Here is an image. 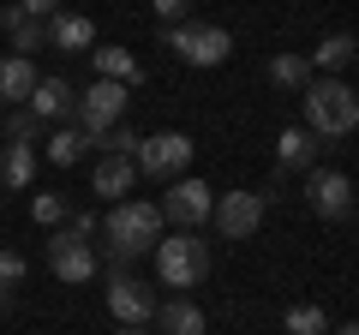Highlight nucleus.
I'll return each mask as SVG.
<instances>
[{
	"mask_svg": "<svg viewBox=\"0 0 359 335\" xmlns=\"http://www.w3.org/2000/svg\"><path fill=\"white\" fill-rule=\"evenodd\" d=\"M299 102H306V132L311 138H347L359 126V96L341 78H311L306 90H299Z\"/></svg>",
	"mask_w": 359,
	"mask_h": 335,
	"instance_id": "f257e3e1",
	"label": "nucleus"
},
{
	"mask_svg": "<svg viewBox=\"0 0 359 335\" xmlns=\"http://www.w3.org/2000/svg\"><path fill=\"white\" fill-rule=\"evenodd\" d=\"M156 275H162V287H198L210 275V240H198V228L156 240Z\"/></svg>",
	"mask_w": 359,
	"mask_h": 335,
	"instance_id": "f03ea898",
	"label": "nucleus"
},
{
	"mask_svg": "<svg viewBox=\"0 0 359 335\" xmlns=\"http://www.w3.org/2000/svg\"><path fill=\"white\" fill-rule=\"evenodd\" d=\"M162 240V210L156 204H114L108 210V258L126 264L138 252H156Z\"/></svg>",
	"mask_w": 359,
	"mask_h": 335,
	"instance_id": "7ed1b4c3",
	"label": "nucleus"
},
{
	"mask_svg": "<svg viewBox=\"0 0 359 335\" xmlns=\"http://www.w3.org/2000/svg\"><path fill=\"white\" fill-rule=\"evenodd\" d=\"M168 48L186 66H222L233 54V36L222 25H168Z\"/></svg>",
	"mask_w": 359,
	"mask_h": 335,
	"instance_id": "20e7f679",
	"label": "nucleus"
},
{
	"mask_svg": "<svg viewBox=\"0 0 359 335\" xmlns=\"http://www.w3.org/2000/svg\"><path fill=\"white\" fill-rule=\"evenodd\" d=\"M138 174H150V180H180L186 174V162H192V138L186 132H156V138H138Z\"/></svg>",
	"mask_w": 359,
	"mask_h": 335,
	"instance_id": "39448f33",
	"label": "nucleus"
},
{
	"mask_svg": "<svg viewBox=\"0 0 359 335\" xmlns=\"http://www.w3.org/2000/svg\"><path fill=\"white\" fill-rule=\"evenodd\" d=\"M132 108V90L126 84H114V78H96L84 96H78V132H102V126H120V114Z\"/></svg>",
	"mask_w": 359,
	"mask_h": 335,
	"instance_id": "423d86ee",
	"label": "nucleus"
},
{
	"mask_svg": "<svg viewBox=\"0 0 359 335\" xmlns=\"http://www.w3.org/2000/svg\"><path fill=\"white\" fill-rule=\"evenodd\" d=\"M210 210H216V192H210L204 180H192V174L168 180V198H162V221H174V228H198V221H210Z\"/></svg>",
	"mask_w": 359,
	"mask_h": 335,
	"instance_id": "0eeeda50",
	"label": "nucleus"
},
{
	"mask_svg": "<svg viewBox=\"0 0 359 335\" xmlns=\"http://www.w3.org/2000/svg\"><path fill=\"white\" fill-rule=\"evenodd\" d=\"M48 270L60 275V282H90L96 275V252H90V240L84 233H72V228H54V240H48Z\"/></svg>",
	"mask_w": 359,
	"mask_h": 335,
	"instance_id": "6e6552de",
	"label": "nucleus"
},
{
	"mask_svg": "<svg viewBox=\"0 0 359 335\" xmlns=\"http://www.w3.org/2000/svg\"><path fill=\"white\" fill-rule=\"evenodd\" d=\"M210 216H216L222 240H252L257 221H264V192H228V198H216Z\"/></svg>",
	"mask_w": 359,
	"mask_h": 335,
	"instance_id": "1a4fd4ad",
	"label": "nucleus"
},
{
	"mask_svg": "<svg viewBox=\"0 0 359 335\" xmlns=\"http://www.w3.org/2000/svg\"><path fill=\"white\" fill-rule=\"evenodd\" d=\"M108 311H114L120 323H150L156 317V294L138 282V275L114 270V275H108Z\"/></svg>",
	"mask_w": 359,
	"mask_h": 335,
	"instance_id": "9d476101",
	"label": "nucleus"
},
{
	"mask_svg": "<svg viewBox=\"0 0 359 335\" xmlns=\"http://www.w3.org/2000/svg\"><path fill=\"white\" fill-rule=\"evenodd\" d=\"M306 204L318 210L323 221H341V216H353V180H347V174H311L306 180Z\"/></svg>",
	"mask_w": 359,
	"mask_h": 335,
	"instance_id": "9b49d317",
	"label": "nucleus"
},
{
	"mask_svg": "<svg viewBox=\"0 0 359 335\" xmlns=\"http://www.w3.org/2000/svg\"><path fill=\"white\" fill-rule=\"evenodd\" d=\"M30 114L36 120H78V90L66 78H36V90H30Z\"/></svg>",
	"mask_w": 359,
	"mask_h": 335,
	"instance_id": "f8f14e48",
	"label": "nucleus"
},
{
	"mask_svg": "<svg viewBox=\"0 0 359 335\" xmlns=\"http://www.w3.org/2000/svg\"><path fill=\"white\" fill-rule=\"evenodd\" d=\"M48 42L66 48V54H84V48H96V25H90L84 13H54L48 18Z\"/></svg>",
	"mask_w": 359,
	"mask_h": 335,
	"instance_id": "ddd939ff",
	"label": "nucleus"
},
{
	"mask_svg": "<svg viewBox=\"0 0 359 335\" xmlns=\"http://www.w3.org/2000/svg\"><path fill=\"white\" fill-rule=\"evenodd\" d=\"M90 186H96V198H108V204H126V192H132V156H102L96 174H90Z\"/></svg>",
	"mask_w": 359,
	"mask_h": 335,
	"instance_id": "4468645a",
	"label": "nucleus"
},
{
	"mask_svg": "<svg viewBox=\"0 0 359 335\" xmlns=\"http://www.w3.org/2000/svg\"><path fill=\"white\" fill-rule=\"evenodd\" d=\"M30 90H36L30 54H6V60H0V102H30Z\"/></svg>",
	"mask_w": 359,
	"mask_h": 335,
	"instance_id": "2eb2a0df",
	"label": "nucleus"
},
{
	"mask_svg": "<svg viewBox=\"0 0 359 335\" xmlns=\"http://www.w3.org/2000/svg\"><path fill=\"white\" fill-rule=\"evenodd\" d=\"M156 329L162 335H204V311L192 299H168V306H156Z\"/></svg>",
	"mask_w": 359,
	"mask_h": 335,
	"instance_id": "dca6fc26",
	"label": "nucleus"
},
{
	"mask_svg": "<svg viewBox=\"0 0 359 335\" xmlns=\"http://www.w3.org/2000/svg\"><path fill=\"white\" fill-rule=\"evenodd\" d=\"M90 60H96V72H102V78L126 84V90L144 78V66H138V54H132V48H90Z\"/></svg>",
	"mask_w": 359,
	"mask_h": 335,
	"instance_id": "f3484780",
	"label": "nucleus"
},
{
	"mask_svg": "<svg viewBox=\"0 0 359 335\" xmlns=\"http://www.w3.org/2000/svg\"><path fill=\"white\" fill-rule=\"evenodd\" d=\"M0 25H6V36H13V48H18V54L48 42V25H42V18H30L25 6H6V13H0Z\"/></svg>",
	"mask_w": 359,
	"mask_h": 335,
	"instance_id": "a211bd4d",
	"label": "nucleus"
},
{
	"mask_svg": "<svg viewBox=\"0 0 359 335\" xmlns=\"http://www.w3.org/2000/svg\"><path fill=\"white\" fill-rule=\"evenodd\" d=\"M276 162L282 168H311L318 162V138H311L306 126H287L282 138H276Z\"/></svg>",
	"mask_w": 359,
	"mask_h": 335,
	"instance_id": "6ab92c4d",
	"label": "nucleus"
},
{
	"mask_svg": "<svg viewBox=\"0 0 359 335\" xmlns=\"http://www.w3.org/2000/svg\"><path fill=\"white\" fill-rule=\"evenodd\" d=\"M353 54H359V42L347 36V30H335V36H323L318 48H311V66H318V72H341V66H353Z\"/></svg>",
	"mask_w": 359,
	"mask_h": 335,
	"instance_id": "aec40b11",
	"label": "nucleus"
},
{
	"mask_svg": "<svg viewBox=\"0 0 359 335\" xmlns=\"http://www.w3.org/2000/svg\"><path fill=\"white\" fill-rule=\"evenodd\" d=\"M30 168H36L30 144H6V156H0V186H6V192H25V186H30Z\"/></svg>",
	"mask_w": 359,
	"mask_h": 335,
	"instance_id": "412c9836",
	"label": "nucleus"
},
{
	"mask_svg": "<svg viewBox=\"0 0 359 335\" xmlns=\"http://www.w3.org/2000/svg\"><path fill=\"white\" fill-rule=\"evenodd\" d=\"M269 84H282V90H306L311 84V60H299V54H276V60H269Z\"/></svg>",
	"mask_w": 359,
	"mask_h": 335,
	"instance_id": "4be33fe9",
	"label": "nucleus"
},
{
	"mask_svg": "<svg viewBox=\"0 0 359 335\" xmlns=\"http://www.w3.org/2000/svg\"><path fill=\"white\" fill-rule=\"evenodd\" d=\"M78 156H84V132H78V126H60V132L48 138V162H54V168H72Z\"/></svg>",
	"mask_w": 359,
	"mask_h": 335,
	"instance_id": "5701e85b",
	"label": "nucleus"
},
{
	"mask_svg": "<svg viewBox=\"0 0 359 335\" xmlns=\"http://www.w3.org/2000/svg\"><path fill=\"white\" fill-rule=\"evenodd\" d=\"M282 329L287 335H330V317H323V306H294L282 317Z\"/></svg>",
	"mask_w": 359,
	"mask_h": 335,
	"instance_id": "b1692460",
	"label": "nucleus"
},
{
	"mask_svg": "<svg viewBox=\"0 0 359 335\" xmlns=\"http://www.w3.org/2000/svg\"><path fill=\"white\" fill-rule=\"evenodd\" d=\"M84 144H102L108 156H132V150H138V132H126V126H102V132H90Z\"/></svg>",
	"mask_w": 359,
	"mask_h": 335,
	"instance_id": "393cba45",
	"label": "nucleus"
},
{
	"mask_svg": "<svg viewBox=\"0 0 359 335\" xmlns=\"http://www.w3.org/2000/svg\"><path fill=\"white\" fill-rule=\"evenodd\" d=\"M18 282H25V252H13V245H0V299L13 294Z\"/></svg>",
	"mask_w": 359,
	"mask_h": 335,
	"instance_id": "a878e982",
	"label": "nucleus"
},
{
	"mask_svg": "<svg viewBox=\"0 0 359 335\" xmlns=\"http://www.w3.org/2000/svg\"><path fill=\"white\" fill-rule=\"evenodd\" d=\"M30 216H36L42 228H60V221H66V198H60V192H36V204H30Z\"/></svg>",
	"mask_w": 359,
	"mask_h": 335,
	"instance_id": "bb28decb",
	"label": "nucleus"
},
{
	"mask_svg": "<svg viewBox=\"0 0 359 335\" xmlns=\"http://www.w3.org/2000/svg\"><path fill=\"white\" fill-rule=\"evenodd\" d=\"M36 138V114H13L6 120V144H30Z\"/></svg>",
	"mask_w": 359,
	"mask_h": 335,
	"instance_id": "cd10ccee",
	"label": "nucleus"
},
{
	"mask_svg": "<svg viewBox=\"0 0 359 335\" xmlns=\"http://www.w3.org/2000/svg\"><path fill=\"white\" fill-rule=\"evenodd\" d=\"M150 6L168 18V25H174V18H186V6H192V0H150Z\"/></svg>",
	"mask_w": 359,
	"mask_h": 335,
	"instance_id": "c85d7f7f",
	"label": "nucleus"
},
{
	"mask_svg": "<svg viewBox=\"0 0 359 335\" xmlns=\"http://www.w3.org/2000/svg\"><path fill=\"white\" fill-rule=\"evenodd\" d=\"M30 18H48V13H60V0H18Z\"/></svg>",
	"mask_w": 359,
	"mask_h": 335,
	"instance_id": "c756f323",
	"label": "nucleus"
},
{
	"mask_svg": "<svg viewBox=\"0 0 359 335\" xmlns=\"http://www.w3.org/2000/svg\"><path fill=\"white\" fill-rule=\"evenodd\" d=\"M120 335H150V329H144V323H120Z\"/></svg>",
	"mask_w": 359,
	"mask_h": 335,
	"instance_id": "7c9ffc66",
	"label": "nucleus"
},
{
	"mask_svg": "<svg viewBox=\"0 0 359 335\" xmlns=\"http://www.w3.org/2000/svg\"><path fill=\"white\" fill-rule=\"evenodd\" d=\"M330 335H359V329H353V323H341V329H330Z\"/></svg>",
	"mask_w": 359,
	"mask_h": 335,
	"instance_id": "2f4dec72",
	"label": "nucleus"
}]
</instances>
